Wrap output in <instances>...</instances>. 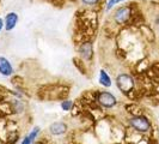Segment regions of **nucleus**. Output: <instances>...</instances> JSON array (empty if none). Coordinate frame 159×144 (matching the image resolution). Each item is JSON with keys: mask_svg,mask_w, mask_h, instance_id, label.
<instances>
[{"mask_svg": "<svg viewBox=\"0 0 159 144\" xmlns=\"http://www.w3.org/2000/svg\"><path fill=\"white\" fill-rule=\"evenodd\" d=\"M18 21H19V16H18L17 12H15V11L8 12L7 15L5 16V19H4V22H5V30H7V31L13 30L16 28Z\"/></svg>", "mask_w": 159, "mask_h": 144, "instance_id": "20e7f679", "label": "nucleus"}, {"mask_svg": "<svg viewBox=\"0 0 159 144\" xmlns=\"http://www.w3.org/2000/svg\"><path fill=\"white\" fill-rule=\"evenodd\" d=\"M61 107H62L64 111H70L72 107V101H65V102H62Z\"/></svg>", "mask_w": 159, "mask_h": 144, "instance_id": "ddd939ff", "label": "nucleus"}, {"mask_svg": "<svg viewBox=\"0 0 159 144\" xmlns=\"http://www.w3.org/2000/svg\"><path fill=\"white\" fill-rule=\"evenodd\" d=\"M39 132H40V128H39V127L34 128V131L30 133V136L25 137V139L23 141V143H22V144H30L32 141H34V138L39 135Z\"/></svg>", "mask_w": 159, "mask_h": 144, "instance_id": "9d476101", "label": "nucleus"}, {"mask_svg": "<svg viewBox=\"0 0 159 144\" xmlns=\"http://www.w3.org/2000/svg\"><path fill=\"white\" fill-rule=\"evenodd\" d=\"M4 28H5V22H4V19L0 17V31H1Z\"/></svg>", "mask_w": 159, "mask_h": 144, "instance_id": "4468645a", "label": "nucleus"}, {"mask_svg": "<svg viewBox=\"0 0 159 144\" xmlns=\"http://www.w3.org/2000/svg\"><path fill=\"white\" fill-rule=\"evenodd\" d=\"M0 73L4 76H11L13 73V67L5 56H0Z\"/></svg>", "mask_w": 159, "mask_h": 144, "instance_id": "0eeeda50", "label": "nucleus"}, {"mask_svg": "<svg viewBox=\"0 0 159 144\" xmlns=\"http://www.w3.org/2000/svg\"><path fill=\"white\" fill-rule=\"evenodd\" d=\"M130 16H132V7L125 5V6H121L115 11L114 21L117 24H125L129 21Z\"/></svg>", "mask_w": 159, "mask_h": 144, "instance_id": "f257e3e1", "label": "nucleus"}, {"mask_svg": "<svg viewBox=\"0 0 159 144\" xmlns=\"http://www.w3.org/2000/svg\"><path fill=\"white\" fill-rule=\"evenodd\" d=\"M123 1H127V0H108V1H107V5H105V10L109 11V10L114 8V6H116L117 4L123 2Z\"/></svg>", "mask_w": 159, "mask_h": 144, "instance_id": "9b49d317", "label": "nucleus"}, {"mask_svg": "<svg viewBox=\"0 0 159 144\" xmlns=\"http://www.w3.org/2000/svg\"><path fill=\"white\" fill-rule=\"evenodd\" d=\"M116 83H117L119 89L123 93H129L134 88V80L128 74H120L116 79Z\"/></svg>", "mask_w": 159, "mask_h": 144, "instance_id": "f03ea898", "label": "nucleus"}, {"mask_svg": "<svg viewBox=\"0 0 159 144\" xmlns=\"http://www.w3.org/2000/svg\"><path fill=\"white\" fill-rule=\"evenodd\" d=\"M99 82H101V84L104 85V87H110L111 85V80L109 78V76H108V73L102 70L101 73H99Z\"/></svg>", "mask_w": 159, "mask_h": 144, "instance_id": "1a4fd4ad", "label": "nucleus"}, {"mask_svg": "<svg viewBox=\"0 0 159 144\" xmlns=\"http://www.w3.org/2000/svg\"><path fill=\"white\" fill-rule=\"evenodd\" d=\"M79 54L84 60H90L93 55V47L91 42H84L79 47Z\"/></svg>", "mask_w": 159, "mask_h": 144, "instance_id": "39448f33", "label": "nucleus"}, {"mask_svg": "<svg viewBox=\"0 0 159 144\" xmlns=\"http://www.w3.org/2000/svg\"><path fill=\"white\" fill-rule=\"evenodd\" d=\"M130 124L135 130L140 131V132H146L150 130V122L143 117H134L130 120Z\"/></svg>", "mask_w": 159, "mask_h": 144, "instance_id": "7ed1b4c3", "label": "nucleus"}, {"mask_svg": "<svg viewBox=\"0 0 159 144\" xmlns=\"http://www.w3.org/2000/svg\"><path fill=\"white\" fill-rule=\"evenodd\" d=\"M98 101L104 107H112L116 104V98L110 93H101L98 95Z\"/></svg>", "mask_w": 159, "mask_h": 144, "instance_id": "423d86ee", "label": "nucleus"}, {"mask_svg": "<svg viewBox=\"0 0 159 144\" xmlns=\"http://www.w3.org/2000/svg\"><path fill=\"white\" fill-rule=\"evenodd\" d=\"M83 5H86V6H96L98 5L102 0H80Z\"/></svg>", "mask_w": 159, "mask_h": 144, "instance_id": "f8f14e48", "label": "nucleus"}, {"mask_svg": "<svg viewBox=\"0 0 159 144\" xmlns=\"http://www.w3.org/2000/svg\"><path fill=\"white\" fill-rule=\"evenodd\" d=\"M66 125H65L64 122H54V124H52L50 125V132L53 133V135H62L65 131H66Z\"/></svg>", "mask_w": 159, "mask_h": 144, "instance_id": "6e6552de", "label": "nucleus"}]
</instances>
